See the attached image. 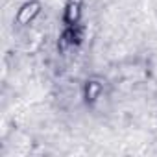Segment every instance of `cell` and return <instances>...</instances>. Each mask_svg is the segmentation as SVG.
Segmentation results:
<instances>
[{
    "mask_svg": "<svg viewBox=\"0 0 157 157\" xmlns=\"http://www.w3.org/2000/svg\"><path fill=\"white\" fill-rule=\"evenodd\" d=\"M80 15H82V4H80V0H68V4L65 8V22L68 26H78Z\"/></svg>",
    "mask_w": 157,
    "mask_h": 157,
    "instance_id": "obj_1",
    "label": "cell"
},
{
    "mask_svg": "<svg viewBox=\"0 0 157 157\" xmlns=\"http://www.w3.org/2000/svg\"><path fill=\"white\" fill-rule=\"evenodd\" d=\"M37 11H39V4H37V2H28V4H24V6L19 10L17 21H19L21 24H28V22L37 15Z\"/></svg>",
    "mask_w": 157,
    "mask_h": 157,
    "instance_id": "obj_2",
    "label": "cell"
},
{
    "mask_svg": "<svg viewBox=\"0 0 157 157\" xmlns=\"http://www.w3.org/2000/svg\"><path fill=\"white\" fill-rule=\"evenodd\" d=\"M100 94H102V85L96 82H89L85 87V98L89 102H94L96 98H100Z\"/></svg>",
    "mask_w": 157,
    "mask_h": 157,
    "instance_id": "obj_3",
    "label": "cell"
}]
</instances>
